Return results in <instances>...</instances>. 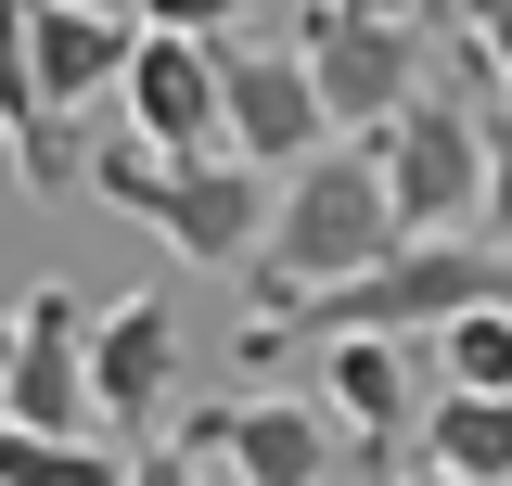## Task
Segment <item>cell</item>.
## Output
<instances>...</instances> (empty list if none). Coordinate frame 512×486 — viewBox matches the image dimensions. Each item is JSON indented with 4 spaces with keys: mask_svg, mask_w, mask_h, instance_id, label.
<instances>
[{
    "mask_svg": "<svg viewBox=\"0 0 512 486\" xmlns=\"http://www.w3.org/2000/svg\"><path fill=\"white\" fill-rule=\"evenodd\" d=\"M180 384V307L167 295H116L90 320V410L103 423H154Z\"/></svg>",
    "mask_w": 512,
    "mask_h": 486,
    "instance_id": "obj_9",
    "label": "cell"
},
{
    "mask_svg": "<svg viewBox=\"0 0 512 486\" xmlns=\"http://www.w3.org/2000/svg\"><path fill=\"white\" fill-rule=\"evenodd\" d=\"M295 64H308L333 141H372L410 90H423V26L384 0H295Z\"/></svg>",
    "mask_w": 512,
    "mask_h": 486,
    "instance_id": "obj_3",
    "label": "cell"
},
{
    "mask_svg": "<svg viewBox=\"0 0 512 486\" xmlns=\"http://www.w3.org/2000/svg\"><path fill=\"white\" fill-rule=\"evenodd\" d=\"M244 13H269V0H128V26H180V39H231Z\"/></svg>",
    "mask_w": 512,
    "mask_h": 486,
    "instance_id": "obj_16",
    "label": "cell"
},
{
    "mask_svg": "<svg viewBox=\"0 0 512 486\" xmlns=\"http://www.w3.org/2000/svg\"><path fill=\"white\" fill-rule=\"evenodd\" d=\"M0 141H13V180H26V192H64V180H77V141L52 128L39 64H26V0H0Z\"/></svg>",
    "mask_w": 512,
    "mask_h": 486,
    "instance_id": "obj_12",
    "label": "cell"
},
{
    "mask_svg": "<svg viewBox=\"0 0 512 486\" xmlns=\"http://www.w3.org/2000/svg\"><path fill=\"white\" fill-rule=\"evenodd\" d=\"M128 26L116 0H26V64H39V103H52V128L77 141V128L103 116V90L128 77Z\"/></svg>",
    "mask_w": 512,
    "mask_h": 486,
    "instance_id": "obj_8",
    "label": "cell"
},
{
    "mask_svg": "<svg viewBox=\"0 0 512 486\" xmlns=\"http://www.w3.org/2000/svg\"><path fill=\"white\" fill-rule=\"evenodd\" d=\"M0 423H26V435H90V423H103V410H90V307L64 295V282H39V295L13 307Z\"/></svg>",
    "mask_w": 512,
    "mask_h": 486,
    "instance_id": "obj_6",
    "label": "cell"
},
{
    "mask_svg": "<svg viewBox=\"0 0 512 486\" xmlns=\"http://www.w3.org/2000/svg\"><path fill=\"white\" fill-rule=\"evenodd\" d=\"M218 461H231L244 486H320V474H333V423H320L308 397H244Z\"/></svg>",
    "mask_w": 512,
    "mask_h": 486,
    "instance_id": "obj_11",
    "label": "cell"
},
{
    "mask_svg": "<svg viewBox=\"0 0 512 486\" xmlns=\"http://www.w3.org/2000/svg\"><path fill=\"white\" fill-rule=\"evenodd\" d=\"M461 26H474V64L512 90V0H461Z\"/></svg>",
    "mask_w": 512,
    "mask_h": 486,
    "instance_id": "obj_19",
    "label": "cell"
},
{
    "mask_svg": "<svg viewBox=\"0 0 512 486\" xmlns=\"http://www.w3.org/2000/svg\"><path fill=\"white\" fill-rule=\"evenodd\" d=\"M320 397L372 461H410V346L384 333H320Z\"/></svg>",
    "mask_w": 512,
    "mask_h": 486,
    "instance_id": "obj_10",
    "label": "cell"
},
{
    "mask_svg": "<svg viewBox=\"0 0 512 486\" xmlns=\"http://www.w3.org/2000/svg\"><path fill=\"white\" fill-rule=\"evenodd\" d=\"M384 486H461V474H436V461H423V474H384Z\"/></svg>",
    "mask_w": 512,
    "mask_h": 486,
    "instance_id": "obj_21",
    "label": "cell"
},
{
    "mask_svg": "<svg viewBox=\"0 0 512 486\" xmlns=\"http://www.w3.org/2000/svg\"><path fill=\"white\" fill-rule=\"evenodd\" d=\"M0 371H13V307H0Z\"/></svg>",
    "mask_w": 512,
    "mask_h": 486,
    "instance_id": "obj_22",
    "label": "cell"
},
{
    "mask_svg": "<svg viewBox=\"0 0 512 486\" xmlns=\"http://www.w3.org/2000/svg\"><path fill=\"white\" fill-rule=\"evenodd\" d=\"M90 167V192L116 205V218H141V231L167 243L180 269H244L256 243H269V180L256 167H231V154H77Z\"/></svg>",
    "mask_w": 512,
    "mask_h": 486,
    "instance_id": "obj_2",
    "label": "cell"
},
{
    "mask_svg": "<svg viewBox=\"0 0 512 486\" xmlns=\"http://www.w3.org/2000/svg\"><path fill=\"white\" fill-rule=\"evenodd\" d=\"M128 461L103 448V435H26L0 423V486H116Z\"/></svg>",
    "mask_w": 512,
    "mask_h": 486,
    "instance_id": "obj_14",
    "label": "cell"
},
{
    "mask_svg": "<svg viewBox=\"0 0 512 486\" xmlns=\"http://www.w3.org/2000/svg\"><path fill=\"white\" fill-rule=\"evenodd\" d=\"M487 231H500V256H512V116H487V205H474Z\"/></svg>",
    "mask_w": 512,
    "mask_h": 486,
    "instance_id": "obj_18",
    "label": "cell"
},
{
    "mask_svg": "<svg viewBox=\"0 0 512 486\" xmlns=\"http://www.w3.org/2000/svg\"><path fill=\"white\" fill-rule=\"evenodd\" d=\"M384 243H397V205H384L372 141H320L308 167H282V192H269V243H256V320H282L295 295L346 282V269H372Z\"/></svg>",
    "mask_w": 512,
    "mask_h": 486,
    "instance_id": "obj_1",
    "label": "cell"
},
{
    "mask_svg": "<svg viewBox=\"0 0 512 486\" xmlns=\"http://www.w3.org/2000/svg\"><path fill=\"white\" fill-rule=\"evenodd\" d=\"M423 346H436V371H448V384H474V397H512V307H500V295H487V307H461V320H436Z\"/></svg>",
    "mask_w": 512,
    "mask_h": 486,
    "instance_id": "obj_15",
    "label": "cell"
},
{
    "mask_svg": "<svg viewBox=\"0 0 512 486\" xmlns=\"http://www.w3.org/2000/svg\"><path fill=\"white\" fill-rule=\"evenodd\" d=\"M218 141H231V167H256V180L308 167L320 141H333L295 39H218Z\"/></svg>",
    "mask_w": 512,
    "mask_h": 486,
    "instance_id": "obj_5",
    "label": "cell"
},
{
    "mask_svg": "<svg viewBox=\"0 0 512 486\" xmlns=\"http://www.w3.org/2000/svg\"><path fill=\"white\" fill-rule=\"evenodd\" d=\"M116 13H128V0H116Z\"/></svg>",
    "mask_w": 512,
    "mask_h": 486,
    "instance_id": "obj_23",
    "label": "cell"
},
{
    "mask_svg": "<svg viewBox=\"0 0 512 486\" xmlns=\"http://www.w3.org/2000/svg\"><path fill=\"white\" fill-rule=\"evenodd\" d=\"M372 167H384V205H397V243L474 231V205H487V116L461 90H410L372 128Z\"/></svg>",
    "mask_w": 512,
    "mask_h": 486,
    "instance_id": "obj_4",
    "label": "cell"
},
{
    "mask_svg": "<svg viewBox=\"0 0 512 486\" xmlns=\"http://www.w3.org/2000/svg\"><path fill=\"white\" fill-rule=\"evenodd\" d=\"M116 486H244L231 461H192V448H154V461H128Z\"/></svg>",
    "mask_w": 512,
    "mask_h": 486,
    "instance_id": "obj_17",
    "label": "cell"
},
{
    "mask_svg": "<svg viewBox=\"0 0 512 486\" xmlns=\"http://www.w3.org/2000/svg\"><path fill=\"white\" fill-rule=\"evenodd\" d=\"M116 103H128V141H141V154H231V141H218V39L141 26Z\"/></svg>",
    "mask_w": 512,
    "mask_h": 486,
    "instance_id": "obj_7",
    "label": "cell"
},
{
    "mask_svg": "<svg viewBox=\"0 0 512 486\" xmlns=\"http://www.w3.org/2000/svg\"><path fill=\"white\" fill-rule=\"evenodd\" d=\"M384 13H410V26H448V13H461V0H384Z\"/></svg>",
    "mask_w": 512,
    "mask_h": 486,
    "instance_id": "obj_20",
    "label": "cell"
},
{
    "mask_svg": "<svg viewBox=\"0 0 512 486\" xmlns=\"http://www.w3.org/2000/svg\"><path fill=\"white\" fill-rule=\"evenodd\" d=\"M410 435H423V461H436V474H461V486H512V397L448 384V397H436Z\"/></svg>",
    "mask_w": 512,
    "mask_h": 486,
    "instance_id": "obj_13",
    "label": "cell"
}]
</instances>
